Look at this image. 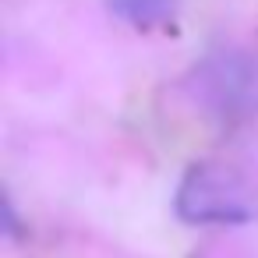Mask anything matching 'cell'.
<instances>
[{"mask_svg": "<svg viewBox=\"0 0 258 258\" xmlns=\"http://www.w3.org/2000/svg\"><path fill=\"white\" fill-rule=\"evenodd\" d=\"M251 191L219 166H191L177 187V212L191 223H244L254 212Z\"/></svg>", "mask_w": 258, "mask_h": 258, "instance_id": "1", "label": "cell"}, {"mask_svg": "<svg viewBox=\"0 0 258 258\" xmlns=\"http://www.w3.org/2000/svg\"><path fill=\"white\" fill-rule=\"evenodd\" d=\"M110 8L135 25H163L173 15V0H110Z\"/></svg>", "mask_w": 258, "mask_h": 258, "instance_id": "2", "label": "cell"}]
</instances>
